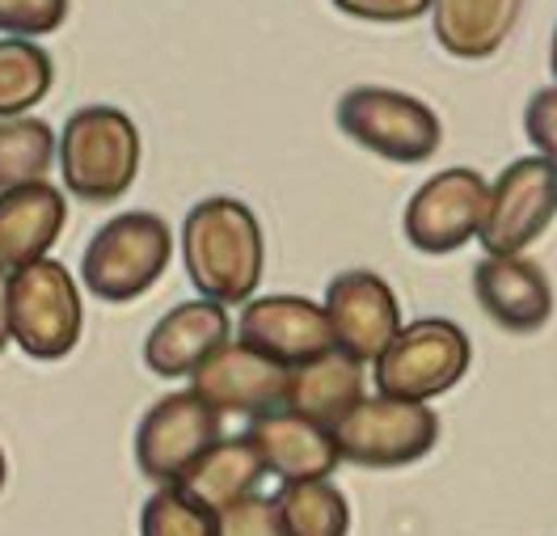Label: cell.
<instances>
[{"label":"cell","mask_w":557,"mask_h":536,"mask_svg":"<svg viewBox=\"0 0 557 536\" xmlns=\"http://www.w3.org/2000/svg\"><path fill=\"white\" fill-rule=\"evenodd\" d=\"M347 17L359 22H384V26H397V22H414L422 13H431L435 0H334Z\"/></svg>","instance_id":"28"},{"label":"cell","mask_w":557,"mask_h":536,"mask_svg":"<svg viewBox=\"0 0 557 536\" xmlns=\"http://www.w3.org/2000/svg\"><path fill=\"white\" fill-rule=\"evenodd\" d=\"M325 313L334 325V342L359 363H376L401 329V304L393 287L372 271H343L338 279H330Z\"/></svg>","instance_id":"12"},{"label":"cell","mask_w":557,"mask_h":536,"mask_svg":"<svg viewBox=\"0 0 557 536\" xmlns=\"http://www.w3.org/2000/svg\"><path fill=\"white\" fill-rule=\"evenodd\" d=\"M359 401H363V363L347 356L343 347L309 363H296L287 376V397H283L287 410L313 419L321 427H338Z\"/></svg>","instance_id":"18"},{"label":"cell","mask_w":557,"mask_h":536,"mask_svg":"<svg viewBox=\"0 0 557 536\" xmlns=\"http://www.w3.org/2000/svg\"><path fill=\"white\" fill-rule=\"evenodd\" d=\"M486 203L490 182L478 170H469V165L444 170V174L422 182L414 199L406 203V220H401L406 241L418 253H456L482 233Z\"/></svg>","instance_id":"10"},{"label":"cell","mask_w":557,"mask_h":536,"mask_svg":"<svg viewBox=\"0 0 557 536\" xmlns=\"http://www.w3.org/2000/svg\"><path fill=\"white\" fill-rule=\"evenodd\" d=\"M220 410L195 389L161 397L136 431V465L157 486H177L182 473L208 452L220 435Z\"/></svg>","instance_id":"8"},{"label":"cell","mask_w":557,"mask_h":536,"mask_svg":"<svg viewBox=\"0 0 557 536\" xmlns=\"http://www.w3.org/2000/svg\"><path fill=\"white\" fill-rule=\"evenodd\" d=\"M9 325L13 342L30 359H64L81 342V291L69 266L38 258L9 275Z\"/></svg>","instance_id":"7"},{"label":"cell","mask_w":557,"mask_h":536,"mask_svg":"<svg viewBox=\"0 0 557 536\" xmlns=\"http://www.w3.org/2000/svg\"><path fill=\"white\" fill-rule=\"evenodd\" d=\"M4 477H9V465H4V452H0V490H4Z\"/></svg>","instance_id":"31"},{"label":"cell","mask_w":557,"mask_h":536,"mask_svg":"<svg viewBox=\"0 0 557 536\" xmlns=\"http://www.w3.org/2000/svg\"><path fill=\"white\" fill-rule=\"evenodd\" d=\"M557 215V161L520 157L490 182L486 220H482V250L523 253Z\"/></svg>","instance_id":"9"},{"label":"cell","mask_w":557,"mask_h":536,"mask_svg":"<svg viewBox=\"0 0 557 536\" xmlns=\"http://www.w3.org/2000/svg\"><path fill=\"white\" fill-rule=\"evenodd\" d=\"M549 72H554L557 80V26H554V38H549Z\"/></svg>","instance_id":"30"},{"label":"cell","mask_w":557,"mask_h":536,"mask_svg":"<svg viewBox=\"0 0 557 536\" xmlns=\"http://www.w3.org/2000/svg\"><path fill=\"white\" fill-rule=\"evenodd\" d=\"M55 161V136L42 119H0V190L42 182Z\"/></svg>","instance_id":"23"},{"label":"cell","mask_w":557,"mask_h":536,"mask_svg":"<svg viewBox=\"0 0 557 536\" xmlns=\"http://www.w3.org/2000/svg\"><path fill=\"white\" fill-rule=\"evenodd\" d=\"M72 0H0V35L42 38L69 22Z\"/></svg>","instance_id":"25"},{"label":"cell","mask_w":557,"mask_h":536,"mask_svg":"<svg viewBox=\"0 0 557 536\" xmlns=\"http://www.w3.org/2000/svg\"><path fill=\"white\" fill-rule=\"evenodd\" d=\"M237 338L267 351L271 359L296 367L309 359L334 351V325L325 304H313L305 296H258L245 300L242 317H237Z\"/></svg>","instance_id":"13"},{"label":"cell","mask_w":557,"mask_h":536,"mask_svg":"<svg viewBox=\"0 0 557 536\" xmlns=\"http://www.w3.org/2000/svg\"><path fill=\"white\" fill-rule=\"evenodd\" d=\"M224 309H228V304L208 300V296L170 309L161 322L152 325V334L144 338V363H148V372H157V376H165V381L190 376L215 347L228 342L233 322H228Z\"/></svg>","instance_id":"16"},{"label":"cell","mask_w":557,"mask_h":536,"mask_svg":"<svg viewBox=\"0 0 557 536\" xmlns=\"http://www.w3.org/2000/svg\"><path fill=\"white\" fill-rule=\"evenodd\" d=\"M287 376L292 367L271 359L267 351L249 347V342H224L215 347L195 372H190V389L211 401L220 414H267L278 410L287 397Z\"/></svg>","instance_id":"11"},{"label":"cell","mask_w":557,"mask_h":536,"mask_svg":"<svg viewBox=\"0 0 557 536\" xmlns=\"http://www.w3.org/2000/svg\"><path fill=\"white\" fill-rule=\"evenodd\" d=\"M9 266L0 262V356H4V347L13 342V325H9Z\"/></svg>","instance_id":"29"},{"label":"cell","mask_w":557,"mask_h":536,"mask_svg":"<svg viewBox=\"0 0 557 536\" xmlns=\"http://www.w3.org/2000/svg\"><path fill=\"white\" fill-rule=\"evenodd\" d=\"M523 0H435L431 26L456 60H490L520 22Z\"/></svg>","instance_id":"19"},{"label":"cell","mask_w":557,"mask_h":536,"mask_svg":"<svg viewBox=\"0 0 557 536\" xmlns=\"http://www.w3.org/2000/svg\"><path fill=\"white\" fill-rule=\"evenodd\" d=\"M174 233L161 215L123 212L106 220L81 258V279L106 304H127L170 271Z\"/></svg>","instance_id":"3"},{"label":"cell","mask_w":557,"mask_h":536,"mask_svg":"<svg viewBox=\"0 0 557 536\" xmlns=\"http://www.w3.org/2000/svg\"><path fill=\"white\" fill-rule=\"evenodd\" d=\"M278 520L287 536H347L350 533V507L347 495L330 482V477H313V482H283L275 495Z\"/></svg>","instance_id":"21"},{"label":"cell","mask_w":557,"mask_h":536,"mask_svg":"<svg viewBox=\"0 0 557 536\" xmlns=\"http://www.w3.org/2000/svg\"><path fill=\"white\" fill-rule=\"evenodd\" d=\"M253 448L262 452L267 461V473H275L283 482H313V477H330L343 452H338V439H334V427H321L313 419L278 406V410H267V414H253L249 419V431Z\"/></svg>","instance_id":"15"},{"label":"cell","mask_w":557,"mask_h":536,"mask_svg":"<svg viewBox=\"0 0 557 536\" xmlns=\"http://www.w3.org/2000/svg\"><path fill=\"white\" fill-rule=\"evenodd\" d=\"M338 127L347 140L393 165H422L444 144V123L435 110L414 94L384 89V85L347 89L338 98Z\"/></svg>","instance_id":"4"},{"label":"cell","mask_w":557,"mask_h":536,"mask_svg":"<svg viewBox=\"0 0 557 536\" xmlns=\"http://www.w3.org/2000/svg\"><path fill=\"white\" fill-rule=\"evenodd\" d=\"M64 220H69L64 190L47 178L0 190V262L17 271L47 258V250L64 233Z\"/></svg>","instance_id":"17"},{"label":"cell","mask_w":557,"mask_h":536,"mask_svg":"<svg viewBox=\"0 0 557 536\" xmlns=\"http://www.w3.org/2000/svg\"><path fill=\"white\" fill-rule=\"evenodd\" d=\"M473 296L507 334H536L554 317L549 275L523 253H486L473 266Z\"/></svg>","instance_id":"14"},{"label":"cell","mask_w":557,"mask_h":536,"mask_svg":"<svg viewBox=\"0 0 557 536\" xmlns=\"http://www.w3.org/2000/svg\"><path fill=\"white\" fill-rule=\"evenodd\" d=\"M55 80L51 55L35 47V38H0V119H17L35 110Z\"/></svg>","instance_id":"22"},{"label":"cell","mask_w":557,"mask_h":536,"mask_svg":"<svg viewBox=\"0 0 557 536\" xmlns=\"http://www.w3.org/2000/svg\"><path fill=\"white\" fill-rule=\"evenodd\" d=\"M64 186L81 203H114L139 174V132L119 107H81L60 136Z\"/></svg>","instance_id":"2"},{"label":"cell","mask_w":557,"mask_h":536,"mask_svg":"<svg viewBox=\"0 0 557 536\" xmlns=\"http://www.w3.org/2000/svg\"><path fill=\"white\" fill-rule=\"evenodd\" d=\"M267 473L262 452L253 448L249 435H233V439H215L208 452L195 465L182 473V490L195 502H203L208 511H224L228 502L258 495V482Z\"/></svg>","instance_id":"20"},{"label":"cell","mask_w":557,"mask_h":536,"mask_svg":"<svg viewBox=\"0 0 557 536\" xmlns=\"http://www.w3.org/2000/svg\"><path fill=\"white\" fill-rule=\"evenodd\" d=\"M182 262L199 296L220 304H245L262 284L267 246L262 224L242 199L215 195L195 203L182 220Z\"/></svg>","instance_id":"1"},{"label":"cell","mask_w":557,"mask_h":536,"mask_svg":"<svg viewBox=\"0 0 557 536\" xmlns=\"http://www.w3.org/2000/svg\"><path fill=\"white\" fill-rule=\"evenodd\" d=\"M473 363L469 334L448 317H418L401 325L397 338L376 359V389L410 401L444 397L465 381Z\"/></svg>","instance_id":"5"},{"label":"cell","mask_w":557,"mask_h":536,"mask_svg":"<svg viewBox=\"0 0 557 536\" xmlns=\"http://www.w3.org/2000/svg\"><path fill=\"white\" fill-rule=\"evenodd\" d=\"M215 536H287L278 520V502L262 495H245L215 511Z\"/></svg>","instance_id":"26"},{"label":"cell","mask_w":557,"mask_h":536,"mask_svg":"<svg viewBox=\"0 0 557 536\" xmlns=\"http://www.w3.org/2000/svg\"><path fill=\"white\" fill-rule=\"evenodd\" d=\"M139 536H215V511L182 486H161L139 511Z\"/></svg>","instance_id":"24"},{"label":"cell","mask_w":557,"mask_h":536,"mask_svg":"<svg viewBox=\"0 0 557 536\" xmlns=\"http://www.w3.org/2000/svg\"><path fill=\"white\" fill-rule=\"evenodd\" d=\"M343 461L363 469H401L440 444V414L426 401L376 394L363 397L334 427Z\"/></svg>","instance_id":"6"},{"label":"cell","mask_w":557,"mask_h":536,"mask_svg":"<svg viewBox=\"0 0 557 536\" xmlns=\"http://www.w3.org/2000/svg\"><path fill=\"white\" fill-rule=\"evenodd\" d=\"M523 132L541 157L557 161V85H545L523 107Z\"/></svg>","instance_id":"27"}]
</instances>
